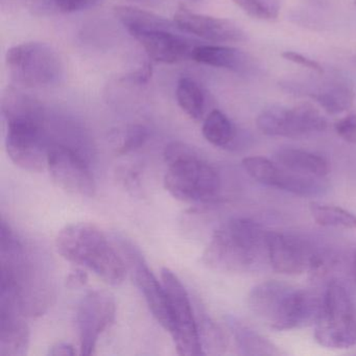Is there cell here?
Here are the masks:
<instances>
[{
  "mask_svg": "<svg viewBox=\"0 0 356 356\" xmlns=\"http://www.w3.org/2000/svg\"><path fill=\"white\" fill-rule=\"evenodd\" d=\"M191 59L204 65L235 72H245L249 66L245 54L225 45H195Z\"/></svg>",
  "mask_w": 356,
  "mask_h": 356,
  "instance_id": "d6986e66",
  "label": "cell"
},
{
  "mask_svg": "<svg viewBox=\"0 0 356 356\" xmlns=\"http://www.w3.org/2000/svg\"><path fill=\"white\" fill-rule=\"evenodd\" d=\"M197 323L203 350H210L212 354L220 353L225 348L224 337L220 329L205 314H200Z\"/></svg>",
  "mask_w": 356,
  "mask_h": 356,
  "instance_id": "f1b7e54d",
  "label": "cell"
},
{
  "mask_svg": "<svg viewBox=\"0 0 356 356\" xmlns=\"http://www.w3.org/2000/svg\"><path fill=\"white\" fill-rule=\"evenodd\" d=\"M161 279L172 309L174 328L170 335L176 343L177 353L182 356L205 355L186 289L170 268H162Z\"/></svg>",
  "mask_w": 356,
  "mask_h": 356,
  "instance_id": "9c48e42d",
  "label": "cell"
},
{
  "mask_svg": "<svg viewBox=\"0 0 356 356\" xmlns=\"http://www.w3.org/2000/svg\"><path fill=\"white\" fill-rule=\"evenodd\" d=\"M47 168L60 188L70 195L92 197L97 191L90 168L82 157L63 145H51Z\"/></svg>",
  "mask_w": 356,
  "mask_h": 356,
  "instance_id": "7c38bea8",
  "label": "cell"
},
{
  "mask_svg": "<svg viewBox=\"0 0 356 356\" xmlns=\"http://www.w3.org/2000/svg\"><path fill=\"white\" fill-rule=\"evenodd\" d=\"M243 165L245 172L257 182L266 186L289 191L293 195L310 197L318 195L325 188L323 178L293 172L260 156L245 158Z\"/></svg>",
  "mask_w": 356,
  "mask_h": 356,
  "instance_id": "5bb4252c",
  "label": "cell"
},
{
  "mask_svg": "<svg viewBox=\"0 0 356 356\" xmlns=\"http://www.w3.org/2000/svg\"><path fill=\"white\" fill-rule=\"evenodd\" d=\"M122 250L127 255L135 283L145 297L153 316L160 325L170 333L174 328L172 309L163 283H160L149 270L141 252L130 241L122 239Z\"/></svg>",
  "mask_w": 356,
  "mask_h": 356,
  "instance_id": "4fadbf2b",
  "label": "cell"
},
{
  "mask_svg": "<svg viewBox=\"0 0 356 356\" xmlns=\"http://www.w3.org/2000/svg\"><path fill=\"white\" fill-rule=\"evenodd\" d=\"M266 234L261 226L250 218H232L212 235L204 251V264L218 272H248L266 248Z\"/></svg>",
  "mask_w": 356,
  "mask_h": 356,
  "instance_id": "8992f818",
  "label": "cell"
},
{
  "mask_svg": "<svg viewBox=\"0 0 356 356\" xmlns=\"http://www.w3.org/2000/svg\"><path fill=\"white\" fill-rule=\"evenodd\" d=\"M54 6L64 13H76L99 7L105 0H51Z\"/></svg>",
  "mask_w": 356,
  "mask_h": 356,
  "instance_id": "f546056e",
  "label": "cell"
},
{
  "mask_svg": "<svg viewBox=\"0 0 356 356\" xmlns=\"http://www.w3.org/2000/svg\"><path fill=\"white\" fill-rule=\"evenodd\" d=\"M266 245L270 266L277 273L300 275L310 270L316 253L302 239L277 231H266Z\"/></svg>",
  "mask_w": 356,
  "mask_h": 356,
  "instance_id": "9a60e30c",
  "label": "cell"
},
{
  "mask_svg": "<svg viewBox=\"0 0 356 356\" xmlns=\"http://www.w3.org/2000/svg\"><path fill=\"white\" fill-rule=\"evenodd\" d=\"M1 113L7 126L6 149L15 165L29 172L47 166L51 145L45 135V110L40 102L20 89L6 93Z\"/></svg>",
  "mask_w": 356,
  "mask_h": 356,
  "instance_id": "7a4b0ae2",
  "label": "cell"
},
{
  "mask_svg": "<svg viewBox=\"0 0 356 356\" xmlns=\"http://www.w3.org/2000/svg\"><path fill=\"white\" fill-rule=\"evenodd\" d=\"M355 3H356V0H355Z\"/></svg>",
  "mask_w": 356,
  "mask_h": 356,
  "instance_id": "ab89813d",
  "label": "cell"
},
{
  "mask_svg": "<svg viewBox=\"0 0 356 356\" xmlns=\"http://www.w3.org/2000/svg\"><path fill=\"white\" fill-rule=\"evenodd\" d=\"M58 253L72 264L92 270L110 285H118L126 276L124 260L95 225L76 222L62 229L56 238Z\"/></svg>",
  "mask_w": 356,
  "mask_h": 356,
  "instance_id": "277c9868",
  "label": "cell"
},
{
  "mask_svg": "<svg viewBox=\"0 0 356 356\" xmlns=\"http://www.w3.org/2000/svg\"><path fill=\"white\" fill-rule=\"evenodd\" d=\"M227 324L234 335L241 353L245 355H278L280 351L270 341L250 329L233 316L227 318Z\"/></svg>",
  "mask_w": 356,
  "mask_h": 356,
  "instance_id": "603a6c76",
  "label": "cell"
},
{
  "mask_svg": "<svg viewBox=\"0 0 356 356\" xmlns=\"http://www.w3.org/2000/svg\"><path fill=\"white\" fill-rule=\"evenodd\" d=\"M334 130L343 140L356 143V114H350L335 122Z\"/></svg>",
  "mask_w": 356,
  "mask_h": 356,
  "instance_id": "1f68e13d",
  "label": "cell"
},
{
  "mask_svg": "<svg viewBox=\"0 0 356 356\" xmlns=\"http://www.w3.org/2000/svg\"><path fill=\"white\" fill-rule=\"evenodd\" d=\"M114 14L130 34L143 31H181L175 22L138 8L118 6Z\"/></svg>",
  "mask_w": 356,
  "mask_h": 356,
  "instance_id": "7402d4cb",
  "label": "cell"
},
{
  "mask_svg": "<svg viewBox=\"0 0 356 356\" xmlns=\"http://www.w3.org/2000/svg\"><path fill=\"white\" fill-rule=\"evenodd\" d=\"M353 273H354V277L356 278V251L355 253H354V258H353Z\"/></svg>",
  "mask_w": 356,
  "mask_h": 356,
  "instance_id": "74e56055",
  "label": "cell"
},
{
  "mask_svg": "<svg viewBox=\"0 0 356 356\" xmlns=\"http://www.w3.org/2000/svg\"><path fill=\"white\" fill-rule=\"evenodd\" d=\"M258 129L268 136L298 138L327 128V120L309 104L295 107L272 106L264 109L256 120Z\"/></svg>",
  "mask_w": 356,
  "mask_h": 356,
  "instance_id": "30bf717a",
  "label": "cell"
},
{
  "mask_svg": "<svg viewBox=\"0 0 356 356\" xmlns=\"http://www.w3.org/2000/svg\"><path fill=\"white\" fill-rule=\"evenodd\" d=\"M76 349L74 346L67 343H58L49 349V355L51 356H72L76 355Z\"/></svg>",
  "mask_w": 356,
  "mask_h": 356,
  "instance_id": "e575fe53",
  "label": "cell"
},
{
  "mask_svg": "<svg viewBox=\"0 0 356 356\" xmlns=\"http://www.w3.org/2000/svg\"><path fill=\"white\" fill-rule=\"evenodd\" d=\"M202 132L208 143L218 147H229L236 136L234 124L220 110H213L208 114Z\"/></svg>",
  "mask_w": 356,
  "mask_h": 356,
  "instance_id": "d4e9b609",
  "label": "cell"
},
{
  "mask_svg": "<svg viewBox=\"0 0 356 356\" xmlns=\"http://www.w3.org/2000/svg\"><path fill=\"white\" fill-rule=\"evenodd\" d=\"M118 180L122 183V186L127 188V191L131 193H136L140 191V170L136 166H122L118 168Z\"/></svg>",
  "mask_w": 356,
  "mask_h": 356,
  "instance_id": "4dcf8cb0",
  "label": "cell"
},
{
  "mask_svg": "<svg viewBox=\"0 0 356 356\" xmlns=\"http://www.w3.org/2000/svg\"><path fill=\"white\" fill-rule=\"evenodd\" d=\"M152 76V66L149 64H145V66L137 70L136 72L130 76V80L132 82L138 83V84H143V83L147 82L149 79Z\"/></svg>",
  "mask_w": 356,
  "mask_h": 356,
  "instance_id": "d590c367",
  "label": "cell"
},
{
  "mask_svg": "<svg viewBox=\"0 0 356 356\" xmlns=\"http://www.w3.org/2000/svg\"><path fill=\"white\" fill-rule=\"evenodd\" d=\"M182 31H143L132 35L154 61L175 64L191 59L195 45L182 35Z\"/></svg>",
  "mask_w": 356,
  "mask_h": 356,
  "instance_id": "ac0fdd59",
  "label": "cell"
},
{
  "mask_svg": "<svg viewBox=\"0 0 356 356\" xmlns=\"http://www.w3.org/2000/svg\"><path fill=\"white\" fill-rule=\"evenodd\" d=\"M312 97L325 112L335 115L343 113L352 107L355 93L353 86L350 83L339 79L328 81L324 85H321L318 90L312 93Z\"/></svg>",
  "mask_w": 356,
  "mask_h": 356,
  "instance_id": "44dd1931",
  "label": "cell"
},
{
  "mask_svg": "<svg viewBox=\"0 0 356 356\" xmlns=\"http://www.w3.org/2000/svg\"><path fill=\"white\" fill-rule=\"evenodd\" d=\"M149 130L143 124H129L111 135V145L116 155H124L145 145Z\"/></svg>",
  "mask_w": 356,
  "mask_h": 356,
  "instance_id": "4316f807",
  "label": "cell"
},
{
  "mask_svg": "<svg viewBox=\"0 0 356 356\" xmlns=\"http://www.w3.org/2000/svg\"><path fill=\"white\" fill-rule=\"evenodd\" d=\"M138 5L145 6V7H157L161 3V0H129Z\"/></svg>",
  "mask_w": 356,
  "mask_h": 356,
  "instance_id": "8d00e7d4",
  "label": "cell"
},
{
  "mask_svg": "<svg viewBox=\"0 0 356 356\" xmlns=\"http://www.w3.org/2000/svg\"><path fill=\"white\" fill-rule=\"evenodd\" d=\"M176 97L181 109L195 120L203 118L205 95L203 89L191 78H181L177 84Z\"/></svg>",
  "mask_w": 356,
  "mask_h": 356,
  "instance_id": "cb8c5ba5",
  "label": "cell"
},
{
  "mask_svg": "<svg viewBox=\"0 0 356 356\" xmlns=\"http://www.w3.org/2000/svg\"><path fill=\"white\" fill-rule=\"evenodd\" d=\"M115 314V299L109 291L97 289L83 298L76 310V328L82 355L95 353L99 335L113 324Z\"/></svg>",
  "mask_w": 356,
  "mask_h": 356,
  "instance_id": "8fae6325",
  "label": "cell"
},
{
  "mask_svg": "<svg viewBox=\"0 0 356 356\" xmlns=\"http://www.w3.org/2000/svg\"><path fill=\"white\" fill-rule=\"evenodd\" d=\"M88 282V275L81 268L72 270L66 277L65 286L70 289H80Z\"/></svg>",
  "mask_w": 356,
  "mask_h": 356,
  "instance_id": "836d02e7",
  "label": "cell"
},
{
  "mask_svg": "<svg viewBox=\"0 0 356 356\" xmlns=\"http://www.w3.org/2000/svg\"><path fill=\"white\" fill-rule=\"evenodd\" d=\"M275 159L283 168L306 176L324 178L330 170L328 161L325 158L303 149L291 147L279 149Z\"/></svg>",
  "mask_w": 356,
  "mask_h": 356,
  "instance_id": "ffe728a7",
  "label": "cell"
},
{
  "mask_svg": "<svg viewBox=\"0 0 356 356\" xmlns=\"http://www.w3.org/2000/svg\"><path fill=\"white\" fill-rule=\"evenodd\" d=\"M189 1H193V3H199L201 0H189Z\"/></svg>",
  "mask_w": 356,
  "mask_h": 356,
  "instance_id": "f35d334b",
  "label": "cell"
},
{
  "mask_svg": "<svg viewBox=\"0 0 356 356\" xmlns=\"http://www.w3.org/2000/svg\"><path fill=\"white\" fill-rule=\"evenodd\" d=\"M175 24L183 33L214 43H237L247 40V34L234 22L195 13L185 7L175 13Z\"/></svg>",
  "mask_w": 356,
  "mask_h": 356,
  "instance_id": "2e32d148",
  "label": "cell"
},
{
  "mask_svg": "<svg viewBox=\"0 0 356 356\" xmlns=\"http://www.w3.org/2000/svg\"><path fill=\"white\" fill-rule=\"evenodd\" d=\"M282 57L287 60V61L303 66V67L312 70V72L321 74V76L324 74V68L318 62L309 59V58L305 57V56L301 55V54L295 53V51H284L282 54Z\"/></svg>",
  "mask_w": 356,
  "mask_h": 356,
  "instance_id": "d6a6232c",
  "label": "cell"
},
{
  "mask_svg": "<svg viewBox=\"0 0 356 356\" xmlns=\"http://www.w3.org/2000/svg\"><path fill=\"white\" fill-rule=\"evenodd\" d=\"M6 63L13 80L28 88H45L61 83L64 65L58 51L43 42H26L8 51Z\"/></svg>",
  "mask_w": 356,
  "mask_h": 356,
  "instance_id": "52a82bcc",
  "label": "cell"
},
{
  "mask_svg": "<svg viewBox=\"0 0 356 356\" xmlns=\"http://www.w3.org/2000/svg\"><path fill=\"white\" fill-rule=\"evenodd\" d=\"M164 159L168 165L164 187L175 199L186 203L216 199L220 189V176L195 147L174 141L166 145Z\"/></svg>",
  "mask_w": 356,
  "mask_h": 356,
  "instance_id": "5b68a950",
  "label": "cell"
},
{
  "mask_svg": "<svg viewBox=\"0 0 356 356\" xmlns=\"http://www.w3.org/2000/svg\"><path fill=\"white\" fill-rule=\"evenodd\" d=\"M0 291L14 298L24 316H42L55 296L51 270L40 254L26 247L3 220L0 228Z\"/></svg>",
  "mask_w": 356,
  "mask_h": 356,
  "instance_id": "6da1fadb",
  "label": "cell"
},
{
  "mask_svg": "<svg viewBox=\"0 0 356 356\" xmlns=\"http://www.w3.org/2000/svg\"><path fill=\"white\" fill-rule=\"evenodd\" d=\"M15 300L0 293V356H24L30 346V328Z\"/></svg>",
  "mask_w": 356,
  "mask_h": 356,
  "instance_id": "e0dca14e",
  "label": "cell"
},
{
  "mask_svg": "<svg viewBox=\"0 0 356 356\" xmlns=\"http://www.w3.org/2000/svg\"><path fill=\"white\" fill-rule=\"evenodd\" d=\"M245 14L259 20H274L279 15L277 0H233Z\"/></svg>",
  "mask_w": 356,
  "mask_h": 356,
  "instance_id": "83f0119b",
  "label": "cell"
},
{
  "mask_svg": "<svg viewBox=\"0 0 356 356\" xmlns=\"http://www.w3.org/2000/svg\"><path fill=\"white\" fill-rule=\"evenodd\" d=\"M314 339L323 347L346 349L356 345V305L347 289L328 285L314 324Z\"/></svg>",
  "mask_w": 356,
  "mask_h": 356,
  "instance_id": "ba28073f",
  "label": "cell"
},
{
  "mask_svg": "<svg viewBox=\"0 0 356 356\" xmlns=\"http://www.w3.org/2000/svg\"><path fill=\"white\" fill-rule=\"evenodd\" d=\"M310 213L320 226L356 229L355 214L343 208L312 203L310 205Z\"/></svg>",
  "mask_w": 356,
  "mask_h": 356,
  "instance_id": "484cf974",
  "label": "cell"
},
{
  "mask_svg": "<svg viewBox=\"0 0 356 356\" xmlns=\"http://www.w3.org/2000/svg\"><path fill=\"white\" fill-rule=\"evenodd\" d=\"M323 298L280 281H266L252 289L250 309L277 331L291 330L316 324Z\"/></svg>",
  "mask_w": 356,
  "mask_h": 356,
  "instance_id": "3957f363",
  "label": "cell"
}]
</instances>
